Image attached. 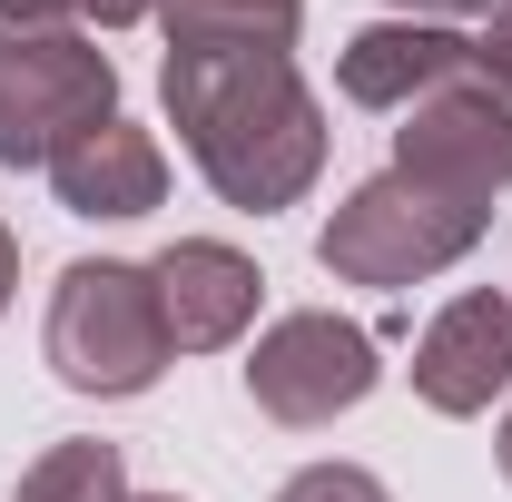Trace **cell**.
Returning a JSON list of instances; mask_svg holds the SVG:
<instances>
[{
	"instance_id": "obj_7",
	"label": "cell",
	"mask_w": 512,
	"mask_h": 502,
	"mask_svg": "<svg viewBox=\"0 0 512 502\" xmlns=\"http://www.w3.org/2000/svg\"><path fill=\"white\" fill-rule=\"evenodd\" d=\"M503 394H512V296L503 286H463L414 335V404L444 414V424H473Z\"/></svg>"
},
{
	"instance_id": "obj_10",
	"label": "cell",
	"mask_w": 512,
	"mask_h": 502,
	"mask_svg": "<svg viewBox=\"0 0 512 502\" xmlns=\"http://www.w3.org/2000/svg\"><path fill=\"white\" fill-rule=\"evenodd\" d=\"M50 197H60L69 217H148L158 197H168V148H158V128H138L119 109V119H99L89 138H69L60 158H50Z\"/></svg>"
},
{
	"instance_id": "obj_11",
	"label": "cell",
	"mask_w": 512,
	"mask_h": 502,
	"mask_svg": "<svg viewBox=\"0 0 512 502\" xmlns=\"http://www.w3.org/2000/svg\"><path fill=\"white\" fill-rule=\"evenodd\" d=\"M168 50H296L306 0H158Z\"/></svg>"
},
{
	"instance_id": "obj_5",
	"label": "cell",
	"mask_w": 512,
	"mask_h": 502,
	"mask_svg": "<svg viewBox=\"0 0 512 502\" xmlns=\"http://www.w3.org/2000/svg\"><path fill=\"white\" fill-rule=\"evenodd\" d=\"M375 384H384L375 335H365L355 315H335V306H296V315H276L247 345V404L266 424H286V434H325V424L355 414Z\"/></svg>"
},
{
	"instance_id": "obj_3",
	"label": "cell",
	"mask_w": 512,
	"mask_h": 502,
	"mask_svg": "<svg viewBox=\"0 0 512 502\" xmlns=\"http://www.w3.org/2000/svg\"><path fill=\"white\" fill-rule=\"evenodd\" d=\"M483 227H493V207L444 197L424 178H404V168H375L316 227V266L335 286H434L444 266H463L483 247Z\"/></svg>"
},
{
	"instance_id": "obj_21",
	"label": "cell",
	"mask_w": 512,
	"mask_h": 502,
	"mask_svg": "<svg viewBox=\"0 0 512 502\" xmlns=\"http://www.w3.org/2000/svg\"><path fill=\"white\" fill-rule=\"evenodd\" d=\"M503 296H512V286H503Z\"/></svg>"
},
{
	"instance_id": "obj_20",
	"label": "cell",
	"mask_w": 512,
	"mask_h": 502,
	"mask_svg": "<svg viewBox=\"0 0 512 502\" xmlns=\"http://www.w3.org/2000/svg\"><path fill=\"white\" fill-rule=\"evenodd\" d=\"M128 502H188V493H128Z\"/></svg>"
},
{
	"instance_id": "obj_12",
	"label": "cell",
	"mask_w": 512,
	"mask_h": 502,
	"mask_svg": "<svg viewBox=\"0 0 512 502\" xmlns=\"http://www.w3.org/2000/svg\"><path fill=\"white\" fill-rule=\"evenodd\" d=\"M10 502H128V453H119V443H99V434L50 443V453L20 473V493H10Z\"/></svg>"
},
{
	"instance_id": "obj_15",
	"label": "cell",
	"mask_w": 512,
	"mask_h": 502,
	"mask_svg": "<svg viewBox=\"0 0 512 502\" xmlns=\"http://www.w3.org/2000/svg\"><path fill=\"white\" fill-rule=\"evenodd\" d=\"M158 20V0H79V30H138Z\"/></svg>"
},
{
	"instance_id": "obj_16",
	"label": "cell",
	"mask_w": 512,
	"mask_h": 502,
	"mask_svg": "<svg viewBox=\"0 0 512 502\" xmlns=\"http://www.w3.org/2000/svg\"><path fill=\"white\" fill-rule=\"evenodd\" d=\"M394 10H404V20H493V10H503V0H394Z\"/></svg>"
},
{
	"instance_id": "obj_4",
	"label": "cell",
	"mask_w": 512,
	"mask_h": 502,
	"mask_svg": "<svg viewBox=\"0 0 512 502\" xmlns=\"http://www.w3.org/2000/svg\"><path fill=\"white\" fill-rule=\"evenodd\" d=\"M119 119V60L69 20H0V168H40Z\"/></svg>"
},
{
	"instance_id": "obj_17",
	"label": "cell",
	"mask_w": 512,
	"mask_h": 502,
	"mask_svg": "<svg viewBox=\"0 0 512 502\" xmlns=\"http://www.w3.org/2000/svg\"><path fill=\"white\" fill-rule=\"evenodd\" d=\"M0 20H69L79 30V0H0Z\"/></svg>"
},
{
	"instance_id": "obj_13",
	"label": "cell",
	"mask_w": 512,
	"mask_h": 502,
	"mask_svg": "<svg viewBox=\"0 0 512 502\" xmlns=\"http://www.w3.org/2000/svg\"><path fill=\"white\" fill-rule=\"evenodd\" d=\"M276 502H394V493H384L365 463H306V473H286Z\"/></svg>"
},
{
	"instance_id": "obj_14",
	"label": "cell",
	"mask_w": 512,
	"mask_h": 502,
	"mask_svg": "<svg viewBox=\"0 0 512 502\" xmlns=\"http://www.w3.org/2000/svg\"><path fill=\"white\" fill-rule=\"evenodd\" d=\"M473 69H483V79H493V89L512 99V0L493 10V20H483V40H473Z\"/></svg>"
},
{
	"instance_id": "obj_6",
	"label": "cell",
	"mask_w": 512,
	"mask_h": 502,
	"mask_svg": "<svg viewBox=\"0 0 512 502\" xmlns=\"http://www.w3.org/2000/svg\"><path fill=\"white\" fill-rule=\"evenodd\" d=\"M384 168H404V178H424V188H444V197L493 207V197L512 188V99L483 69L424 89V99L394 119V158H384Z\"/></svg>"
},
{
	"instance_id": "obj_1",
	"label": "cell",
	"mask_w": 512,
	"mask_h": 502,
	"mask_svg": "<svg viewBox=\"0 0 512 502\" xmlns=\"http://www.w3.org/2000/svg\"><path fill=\"white\" fill-rule=\"evenodd\" d=\"M168 128L237 217H276L325 178V99L286 50H168Z\"/></svg>"
},
{
	"instance_id": "obj_19",
	"label": "cell",
	"mask_w": 512,
	"mask_h": 502,
	"mask_svg": "<svg viewBox=\"0 0 512 502\" xmlns=\"http://www.w3.org/2000/svg\"><path fill=\"white\" fill-rule=\"evenodd\" d=\"M493 443H503V483H512V414H503V434H493Z\"/></svg>"
},
{
	"instance_id": "obj_8",
	"label": "cell",
	"mask_w": 512,
	"mask_h": 502,
	"mask_svg": "<svg viewBox=\"0 0 512 502\" xmlns=\"http://www.w3.org/2000/svg\"><path fill=\"white\" fill-rule=\"evenodd\" d=\"M148 286H158V315H168V345H178V355H227V345H247L256 296H266L256 256L227 247V237H178V247H158L148 256Z\"/></svg>"
},
{
	"instance_id": "obj_9",
	"label": "cell",
	"mask_w": 512,
	"mask_h": 502,
	"mask_svg": "<svg viewBox=\"0 0 512 502\" xmlns=\"http://www.w3.org/2000/svg\"><path fill=\"white\" fill-rule=\"evenodd\" d=\"M463 69H473V40L463 30H444V20H375V30H355L335 50V89L355 109H375V119H404L424 89H444Z\"/></svg>"
},
{
	"instance_id": "obj_18",
	"label": "cell",
	"mask_w": 512,
	"mask_h": 502,
	"mask_svg": "<svg viewBox=\"0 0 512 502\" xmlns=\"http://www.w3.org/2000/svg\"><path fill=\"white\" fill-rule=\"evenodd\" d=\"M10 296H20V237L0 227V306H10Z\"/></svg>"
},
{
	"instance_id": "obj_2",
	"label": "cell",
	"mask_w": 512,
	"mask_h": 502,
	"mask_svg": "<svg viewBox=\"0 0 512 502\" xmlns=\"http://www.w3.org/2000/svg\"><path fill=\"white\" fill-rule=\"evenodd\" d=\"M40 355H50V375H60L69 394H89V404L148 394V384L178 365L148 266H128V256H79V266H60L50 315H40Z\"/></svg>"
}]
</instances>
